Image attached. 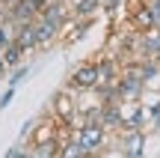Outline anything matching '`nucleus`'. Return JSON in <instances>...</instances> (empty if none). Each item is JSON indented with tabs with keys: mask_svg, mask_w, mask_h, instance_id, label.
<instances>
[{
	"mask_svg": "<svg viewBox=\"0 0 160 158\" xmlns=\"http://www.w3.org/2000/svg\"><path fill=\"white\" fill-rule=\"evenodd\" d=\"M27 75H30V69H27V66H15V72L9 75V87H18V84H21Z\"/></svg>",
	"mask_w": 160,
	"mask_h": 158,
	"instance_id": "2eb2a0df",
	"label": "nucleus"
},
{
	"mask_svg": "<svg viewBox=\"0 0 160 158\" xmlns=\"http://www.w3.org/2000/svg\"><path fill=\"white\" fill-rule=\"evenodd\" d=\"M12 99H15V87H6V93L0 95V107H9Z\"/></svg>",
	"mask_w": 160,
	"mask_h": 158,
	"instance_id": "f3484780",
	"label": "nucleus"
},
{
	"mask_svg": "<svg viewBox=\"0 0 160 158\" xmlns=\"http://www.w3.org/2000/svg\"><path fill=\"white\" fill-rule=\"evenodd\" d=\"M12 39H15V27H12V24H6V18H3V21H0V51H3Z\"/></svg>",
	"mask_w": 160,
	"mask_h": 158,
	"instance_id": "4468645a",
	"label": "nucleus"
},
{
	"mask_svg": "<svg viewBox=\"0 0 160 158\" xmlns=\"http://www.w3.org/2000/svg\"><path fill=\"white\" fill-rule=\"evenodd\" d=\"M98 9H101V0H74V3H71L74 18H95Z\"/></svg>",
	"mask_w": 160,
	"mask_h": 158,
	"instance_id": "9d476101",
	"label": "nucleus"
},
{
	"mask_svg": "<svg viewBox=\"0 0 160 158\" xmlns=\"http://www.w3.org/2000/svg\"><path fill=\"white\" fill-rule=\"evenodd\" d=\"M98 84H116V78L122 75L116 60H98Z\"/></svg>",
	"mask_w": 160,
	"mask_h": 158,
	"instance_id": "1a4fd4ad",
	"label": "nucleus"
},
{
	"mask_svg": "<svg viewBox=\"0 0 160 158\" xmlns=\"http://www.w3.org/2000/svg\"><path fill=\"white\" fill-rule=\"evenodd\" d=\"M3 18H6V6L0 3V21H3Z\"/></svg>",
	"mask_w": 160,
	"mask_h": 158,
	"instance_id": "6ab92c4d",
	"label": "nucleus"
},
{
	"mask_svg": "<svg viewBox=\"0 0 160 158\" xmlns=\"http://www.w3.org/2000/svg\"><path fill=\"white\" fill-rule=\"evenodd\" d=\"M107 131H110V128H104L101 123H80V128L74 131V137H71V140H77L80 146H83L86 155H92V152H98V149L104 146Z\"/></svg>",
	"mask_w": 160,
	"mask_h": 158,
	"instance_id": "f257e3e1",
	"label": "nucleus"
},
{
	"mask_svg": "<svg viewBox=\"0 0 160 158\" xmlns=\"http://www.w3.org/2000/svg\"><path fill=\"white\" fill-rule=\"evenodd\" d=\"M116 87H119V99H122V101H142L145 90H148L142 81H139V78L125 75V72L116 78Z\"/></svg>",
	"mask_w": 160,
	"mask_h": 158,
	"instance_id": "39448f33",
	"label": "nucleus"
},
{
	"mask_svg": "<svg viewBox=\"0 0 160 158\" xmlns=\"http://www.w3.org/2000/svg\"><path fill=\"white\" fill-rule=\"evenodd\" d=\"M98 87V66L95 63H80L68 78V90L71 93H92Z\"/></svg>",
	"mask_w": 160,
	"mask_h": 158,
	"instance_id": "f03ea898",
	"label": "nucleus"
},
{
	"mask_svg": "<svg viewBox=\"0 0 160 158\" xmlns=\"http://www.w3.org/2000/svg\"><path fill=\"white\" fill-rule=\"evenodd\" d=\"M101 6H104V9H110V12H116L122 6V0H101Z\"/></svg>",
	"mask_w": 160,
	"mask_h": 158,
	"instance_id": "a211bd4d",
	"label": "nucleus"
},
{
	"mask_svg": "<svg viewBox=\"0 0 160 158\" xmlns=\"http://www.w3.org/2000/svg\"><path fill=\"white\" fill-rule=\"evenodd\" d=\"M6 18H9V24H12V27L33 24L36 18H39V6H36L33 0H15V3L9 6V12H6Z\"/></svg>",
	"mask_w": 160,
	"mask_h": 158,
	"instance_id": "20e7f679",
	"label": "nucleus"
},
{
	"mask_svg": "<svg viewBox=\"0 0 160 158\" xmlns=\"http://www.w3.org/2000/svg\"><path fill=\"white\" fill-rule=\"evenodd\" d=\"M6 158H36V152L33 149H9Z\"/></svg>",
	"mask_w": 160,
	"mask_h": 158,
	"instance_id": "dca6fc26",
	"label": "nucleus"
},
{
	"mask_svg": "<svg viewBox=\"0 0 160 158\" xmlns=\"http://www.w3.org/2000/svg\"><path fill=\"white\" fill-rule=\"evenodd\" d=\"M145 131L142 128H125L122 131V158H142L145 155Z\"/></svg>",
	"mask_w": 160,
	"mask_h": 158,
	"instance_id": "7ed1b4c3",
	"label": "nucleus"
},
{
	"mask_svg": "<svg viewBox=\"0 0 160 158\" xmlns=\"http://www.w3.org/2000/svg\"><path fill=\"white\" fill-rule=\"evenodd\" d=\"M53 158H59V155H53Z\"/></svg>",
	"mask_w": 160,
	"mask_h": 158,
	"instance_id": "aec40b11",
	"label": "nucleus"
},
{
	"mask_svg": "<svg viewBox=\"0 0 160 158\" xmlns=\"http://www.w3.org/2000/svg\"><path fill=\"white\" fill-rule=\"evenodd\" d=\"M33 27H36V36H39V48L53 45V42L59 39V33H62L59 27H53V24H48V21H39V18L33 21Z\"/></svg>",
	"mask_w": 160,
	"mask_h": 158,
	"instance_id": "6e6552de",
	"label": "nucleus"
},
{
	"mask_svg": "<svg viewBox=\"0 0 160 158\" xmlns=\"http://www.w3.org/2000/svg\"><path fill=\"white\" fill-rule=\"evenodd\" d=\"M59 158H86V152L77 140H68L65 146H59Z\"/></svg>",
	"mask_w": 160,
	"mask_h": 158,
	"instance_id": "ddd939ff",
	"label": "nucleus"
},
{
	"mask_svg": "<svg viewBox=\"0 0 160 158\" xmlns=\"http://www.w3.org/2000/svg\"><path fill=\"white\" fill-rule=\"evenodd\" d=\"M137 54H139V57L160 60V27H151V30H145V33H139Z\"/></svg>",
	"mask_w": 160,
	"mask_h": 158,
	"instance_id": "423d86ee",
	"label": "nucleus"
},
{
	"mask_svg": "<svg viewBox=\"0 0 160 158\" xmlns=\"http://www.w3.org/2000/svg\"><path fill=\"white\" fill-rule=\"evenodd\" d=\"M0 57H3V63L9 66V69H15V66H21V60H24V51L15 45V42H9V45L0 51Z\"/></svg>",
	"mask_w": 160,
	"mask_h": 158,
	"instance_id": "f8f14e48",
	"label": "nucleus"
},
{
	"mask_svg": "<svg viewBox=\"0 0 160 158\" xmlns=\"http://www.w3.org/2000/svg\"><path fill=\"white\" fill-rule=\"evenodd\" d=\"M53 105H57V113L62 119H71L77 113V105H74V99H71V93H59L57 99H53Z\"/></svg>",
	"mask_w": 160,
	"mask_h": 158,
	"instance_id": "9b49d317",
	"label": "nucleus"
},
{
	"mask_svg": "<svg viewBox=\"0 0 160 158\" xmlns=\"http://www.w3.org/2000/svg\"><path fill=\"white\" fill-rule=\"evenodd\" d=\"M15 42L18 48H21L24 54H30V51H36L39 48V36H36V27L33 24H21V27H15Z\"/></svg>",
	"mask_w": 160,
	"mask_h": 158,
	"instance_id": "0eeeda50",
	"label": "nucleus"
}]
</instances>
